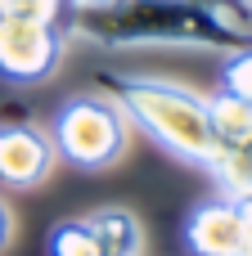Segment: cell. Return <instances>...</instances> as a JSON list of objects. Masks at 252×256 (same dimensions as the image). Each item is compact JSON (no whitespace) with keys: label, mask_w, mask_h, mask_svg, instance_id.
Segmentation results:
<instances>
[{"label":"cell","mask_w":252,"mask_h":256,"mask_svg":"<svg viewBox=\"0 0 252 256\" xmlns=\"http://www.w3.org/2000/svg\"><path fill=\"white\" fill-rule=\"evenodd\" d=\"M63 32L104 50H216L234 54L252 45V27H243L230 9L207 0H104V4H68Z\"/></svg>","instance_id":"obj_1"},{"label":"cell","mask_w":252,"mask_h":256,"mask_svg":"<svg viewBox=\"0 0 252 256\" xmlns=\"http://www.w3.org/2000/svg\"><path fill=\"white\" fill-rule=\"evenodd\" d=\"M95 81L122 108V117L135 122L171 158L203 166V171L212 166V158H216L212 112H207V99L198 90L162 81V76H126V72H95Z\"/></svg>","instance_id":"obj_2"},{"label":"cell","mask_w":252,"mask_h":256,"mask_svg":"<svg viewBox=\"0 0 252 256\" xmlns=\"http://www.w3.org/2000/svg\"><path fill=\"white\" fill-rule=\"evenodd\" d=\"M50 144L77 171H108L126 153V117L108 94L104 99H95V94L68 99L54 112Z\"/></svg>","instance_id":"obj_3"},{"label":"cell","mask_w":252,"mask_h":256,"mask_svg":"<svg viewBox=\"0 0 252 256\" xmlns=\"http://www.w3.org/2000/svg\"><path fill=\"white\" fill-rule=\"evenodd\" d=\"M63 50H68V32L59 22L0 18V76L18 86H36L59 72Z\"/></svg>","instance_id":"obj_4"},{"label":"cell","mask_w":252,"mask_h":256,"mask_svg":"<svg viewBox=\"0 0 252 256\" xmlns=\"http://www.w3.org/2000/svg\"><path fill=\"white\" fill-rule=\"evenodd\" d=\"M243 230H248L243 202H234L225 194L185 216V243L194 256H239L243 252Z\"/></svg>","instance_id":"obj_5"},{"label":"cell","mask_w":252,"mask_h":256,"mask_svg":"<svg viewBox=\"0 0 252 256\" xmlns=\"http://www.w3.org/2000/svg\"><path fill=\"white\" fill-rule=\"evenodd\" d=\"M54 144L36 126H0V180L14 189H32L54 166Z\"/></svg>","instance_id":"obj_6"},{"label":"cell","mask_w":252,"mask_h":256,"mask_svg":"<svg viewBox=\"0 0 252 256\" xmlns=\"http://www.w3.org/2000/svg\"><path fill=\"white\" fill-rule=\"evenodd\" d=\"M86 225L95 230L104 256H140L144 248V230H140V216L126 212V207H99L86 216Z\"/></svg>","instance_id":"obj_7"},{"label":"cell","mask_w":252,"mask_h":256,"mask_svg":"<svg viewBox=\"0 0 252 256\" xmlns=\"http://www.w3.org/2000/svg\"><path fill=\"white\" fill-rule=\"evenodd\" d=\"M207 171L216 176V184H221L225 198L252 202V140H248V144H239V148L216 153V162H212Z\"/></svg>","instance_id":"obj_8"},{"label":"cell","mask_w":252,"mask_h":256,"mask_svg":"<svg viewBox=\"0 0 252 256\" xmlns=\"http://www.w3.org/2000/svg\"><path fill=\"white\" fill-rule=\"evenodd\" d=\"M45 252L50 256H104V248H99L95 230L86 225V216H77V220H59V225L50 230Z\"/></svg>","instance_id":"obj_9"},{"label":"cell","mask_w":252,"mask_h":256,"mask_svg":"<svg viewBox=\"0 0 252 256\" xmlns=\"http://www.w3.org/2000/svg\"><path fill=\"white\" fill-rule=\"evenodd\" d=\"M68 4L72 0H0V14L5 18H32V22H59L63 27Z\"/></svg>","instance_id":"obj_10"},{"label":"cell","mask_w":252,"mask_h":256,"mask_svg":"<svg viewBox=\"0 0 252 256\" xmlns=\"http://www.w3.org/2000/svg\"><path fill=\"white\" fill-rule=\"evenodd\" d=\"M221 90L252 104V45L234 50V54L225 58V68H221Z\"/></svg>","instance_id":"obj_11"},{"label":"cell","mask_w":252,"mask_h":256,"mask_svg":"<svg viewBox=\"0 0 252 256\" xmlns=\"http://www.w3.org/2000/svg\"><path fill=\"white\" fill-rule=\"evenodd\" d=\"M9 234H14V220H9V207L0 202V248L9 243Z\"/></svg>","instance_id":"obj_12"},{"label":"cell","mask_w":252,"mask_h":256,"mask_svg":"<svg viewBox=\"0 0 252 256\" xmlns=\"http://www.w3.org/2000/svg\"><path fill=\"white\" fill-rule=\"evenodd\" d=\"M243 216H248V230H243V252L239 256H252V202H243Z\"/></svg>","instance_id":"obj_13"},{"label":"cell","mask_w":252,"mask_h":256,"mask_svg":"<svg viewBox=\"0 0 252 256\" xmlns=\"http://www.w3.org/2000/svg\"><path fill=\"white\" fill-rule=\"evenodd\" d=\"M207 4H221V9H230V14H234V9H239V4H234V0H207Z\"/></svg>","instance_id":"obj_14"},{"label":"cell","mask_w":252,"mask_h":256,"mask_svg":"<svg viewBox=\"0 0 252 256\" xmlns=\"http://www.w3.org/2000/svg\"><path fill=\"white\" fill-rule=\"evenodd\" d=\"M234 4H239V9H248V14H252V0H234Z\"/></svg>","instance_id":"obj_15"},{"label":"cell","mask_w":252,"mask_h":256,"mask_svg":"<svg viewBox=\"0 0 252 256\" xmlns=\"http://www.w3.org/2000/svg\"><path fill=\"white\" fill-rule=\"evenodd\" d=\"M72 4H104V0H72Z\"/></svg>","instance_id":"obj_16"},{"label":"cell","mask_w":252,"mask_h":256,"mask_svg":"<svg viewBox=\"0 0 252 256\" xmlns=\"http://www.w3.org/2000/svg\"><path fill=\"white\" fill-rule=\"evenodd\" d=\"M0 18H5V14H0Z\"/></svg>","instance_id":"obj_17"}]
</instances>
